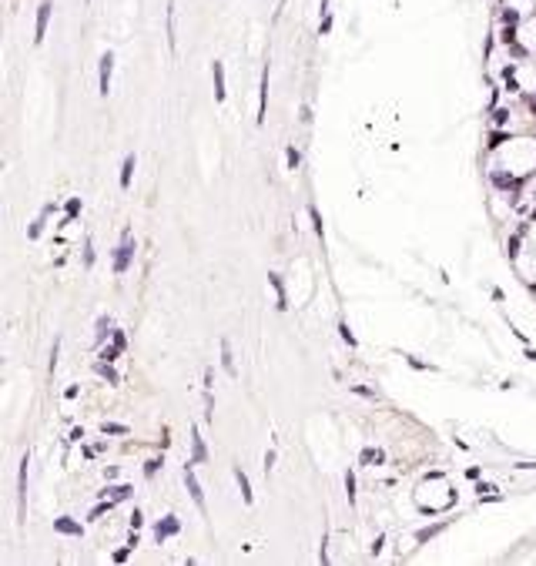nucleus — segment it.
Wrapping results in <instances>:
<instances>
[{
    "label": "nucleus",
    "instance_id": "a19ab883",
    "mask_svg": "<svg viewBox=\"0 0 536 566\" xmlns=\"http://www.w3.org/2000/svg\"><path fill=\"white\" fill-rule=\"evenodd\" d=\"M57 356H61V342L54 339V349H51V372L57 369Z\"/></svg>",
    "mask_w": 536,
    "mask_h": 566
},
{
    "label": "nucleus",
    "instance_id": "2eb2a0df",
    "mask_svg": "<svg viewBox=\"0 0 536 566\" xmlns=\"http://www.w3.org/2000/svg\"><path fill=\"white\" fill-rule=\"evenodd\" d=\"M268 285H272V289H275V302H278L275 309H278V312H285V309H288V295H285L282 278H278V275H275V272H272V275H268Z\"/></svg>",
    "mask_w": 536,
    "mask_h": 566
},
{
    "label": "nucleus",
    "instance_id": "72a5a7b5",
    "mask_svg": "<svg viewBox=\"0 0 536 566\" xmlns=\"http://www.w3.org/2000/svg\"><path fill=\"white\" fill-rule=\"evenodd\" d=\"M308 215H312V225H315V235L322 238V215H318L315 205H308Z\"/></svg>",
    "mask_w": 536,
    "mask_h": 566
},
{
    "label": "nucleus",
    "instance_id": "e433bc0d",
    "mask_svg": "<svg viewBox=\"0 0 536 566\" xmlns=\"http://www.w3.org/2000/svg\"><path fill=\"white\" fill-rule=\"evenodd\" d=\"M328 31H332V14H325V17L318 21V37H325Z\"/></svg>",
    "mask_w": 536,
    "mask_h": 566
},
{
    "label": "nucleus",
    "instance_id": "4468645a",
    "mask_svg": "<svg viewBox=\"0 0 536 566\" xmlns=\"http://www.w3.org/2000/svg\"><path fill=\"white\" fill-rule=\"evenodd\" d=\"M235 483H238V489H241V500H245V506H252L255 493H252V483H248V476L241 473V466H235Z\"/></svg>",
    "mask_w": 536,
    "mask_h": 566
},
{
    "label": "nucleus",
    "instance_id": "c756f323",
    "mask_svg": "<svg viewBox=\"0 0 536 566\" xmlns=\"http://www.w3.org/2000/svg\"><path fill=\"white\" fill-rule=\"evenodd\" d=\"M118 356H121V349H118V345H114V342H111L108 349H101V356H98V359H104V362H114V359H118Z\"/></svg>",
    "mask_w": 536,
    "mask_h": 566
},
{
    "label": "nucleus",
    "instance_id": "49530a36",
    "mask_svg": "<svg viewBox=\"0 0 536 566\" xmlns=\"http://www.w3.org/2000/svg\"><path fill=\"white\" fill-rule=\"evenodd\" d=\"M328 7H332V0H318V11H322V17H325V14H332Z\"/></svg>",
    "mask_w": 536,
    "mask_h": 566
},
{
    "label": "nucleus",
    "instance_id": "ddd939ff",
    "mask_svg": "<svg viewBox=\"0 0 536 566\" xmlns=\"http://www.w3.org/2000/svg\"><path fill=\"white\" fill-rule=\"evenodd\" d=\"M94 372H98V376L104 379V382H108V386H121V376H118V369L111 366V362H104V359H98V362H94Z\"/></svg>",
    "mask_w": 536,
    "mask_h": 566
},
{
    "label": "nucleus",
    "instance_id": "79ce46f5",
    "mask_svg": "<svg viewBox=\"0 0 536 566\" xmlns=\"http://www.w3.org/2000/svg\"><path fill=\"white\" fill-rule=\"evenodd\" d=\"M275 459H278V456H275V449H268V453H265V473H272Z\"/></svg>",
    "mask_w": 536,
    "mask_h": 566
},
{
    "label": "nucleus",
    "instance_id": "473e14b6",
    "mask_svg": "<svg viewBox=\"0 0 536 566\" xmlns=\"http://www.w3.org/2000/svg\"><path fill=\"white\" fill-rule=\"evenodd\" d=\"M492 124H496V128H506V124H510V111H506V108H500V111L492 114Z\"/></svg>",
    "mask_w": 536,
    "mask_h": 566
},
{
    "label": "nucleus",
    "instance_id": "f257e3e1",
    "mask_svg": "<svg viewBox=\"0 0 536 566\" xmlns=\"http://www.w3.org/2000/svg\"><path fill=\"white\" fill-rule=\"evenodd\" d=\"M134 248H138V242H134L131 228H124V232H121L118 248H114V272H118V275H124V272L131 268V262H134Z\"/></svg>",
    "mask_w": 536,
    "mask_h": 566
},
{
    "label": "nucleus",
    "instance_id": "39448f33",
    "mask_svg": "<svg viewBox=\"0 0 536 566\" xmlns=\"http://www.w3.org/2000/svg\"><path fill=\"white\" fill-rule=\"evenodd\" d=\"M178 533H181V520H178L175 513H168V516L158 520V526H154V540H158V543H168V540Z\"/></svg>",
    "mask_w": 536,
    "mask_h": 566
},
{
    "label": "nucleus",
    "instance_id": "c03bdc74",
    "mask_svg": "<svg viewBox=\"0 0 536 566\" xmlns=\"http://www.w3.org/2000/svg\"><path fill=\"white\" fill-rule=\"evenodd\" d=\"M104 479H108V483L111 479H118V466H104Z\"/></svg>",
    "mask_w": 536,
    "mask_h": 566
},
{
    "label": "nucleus",
    "instance_id": "58836bf2",
    "mask_svg": "<svg viewBox=\"0 0 536 566\" xmlns=\"http://www.w3.org/2000/svg\"><path fill=\"white\" fill-rule=\"evenodd\" d=\"M141 523H144V513H141V510H134V513H131V530H141Z\"/></svg>",
    "mask_w": 536,
    "mask_h": 566
},
{
    "label": "nucleus",
    "instance_id": "0eeeda50",
    "mask_svg": "<svg viewBox=\"0 0 536 566\" xmlns=\"http://www.w3.org/2000/svg\"><path fill=\"white\" fill-rule=\"evenodd\" d=\"M265 114H268V61H265L262 81H258V118H255V124H265Z\"/></svg>",
    "mask_w": 536,
    "mask_h": 566
},
{
    "label": "nucleus",
    "instance_id": "bb28decb",
    "mask_svg": "<svg viewBox=\"0 0 536 566\" xmlns=\"http://www.w3.org/2000/svg\"><path fill=\"white\" fill-rule=\"evenodd\" d=\"M345 496H349V506H352V503H355V473H352V469L345 473Z\"/></svg>",
    "mask_w": 536,
    "mask_h": 566
},
{
    "label": "nucleus",
    "instance_id": "7ed1b4c3",
    "mask_svg": "<svg viewBox=\"0 0 536 566\" xmlns=\"http://www.w3.org/2000/svg\"><path fill=\"white\" fill-rule=\"evenodd\" d=\"M185 489H188V496H191V503H195L201 513H208V506H205V489H201V483H198L195 476V463L188 459L185 463Z\"/></svg>",
    "mask_w": 536,
    "mask_h": 566
},
{
    "label": "nucleus",
    "instance_id": "423d86ee",
    "mask_svg": "<svg viewBox=\"0 0 536 566\" xmlns=\"http://www.w3.org/2000/svg\"><path fill=\"white\" fill-rule=\"evenodd\" d=\"M27 466H31V453H24L21 473H17V513H21V520H24V510H27Z\"/></svg>",
    "mask_w": 536,
    "mask_h": 566
},
{
    "label": "nucleus",
    "instance_id": "a211bd4d",
    "mask_svg": "<svg viewBox=\"0 0 536 566\" xmlns=\"http://www.w3.org/2000/svg\"><path fill=\"white\" fill-rule=\"evenodd\" d=\"M221 366H225V372H228L231 379L238 376V369H235V356H231V345H228V339H221Z\"/></svg>",
    "mask_w": 536,
    "mask_h": 566
},
{
    "label": "nucleus",
    "instance_id": "9b49d317",
    "mask_svg": "<svg viewBox=\"0 0 536 566\" xmlns=\"http://www.w3.org/2000/svg\"><path fill=\"white\" fill-rule=\"evenodd\" d=\"M175 4L178 0H168V11H164V21H168V47L171 54L178 51V31H175Z\"/></svg>",
    "mask_w": 536,
    "mask_h": 566
},
{
    "label": "nucleus",
    "instance_id": "6e6552de",
    "mask_svg": "<svg viewBox=\"0 0 536 566\" xmlns=\"http://www.w3.org/2000/svg\"><path fill=\"white\" fill-rule=\"evenodd\" d=\"M211 84H215V101H225L228 98V81H225V64H221V61H215V64H211Z\"/></svg>",
    "mask_w": 536,
    "mask_h": 566
},
{
    "label": "nucleus",
    "instance_id": "f704fd0d",
    "mask_svg": "<svg viewBox=\"0 0 536 566\" xmlns=\"http://www.w3.org/2000/svg\"><path fill=\"white\" fill-rule=\"evenodd\" d=\"M84 265H94V242L91 238H84Z\"/></svg>",
    "mask_w": 536,
    "mask_h": 566
},
{
    "label": "nucleus",
    "instance_id": "4be33fe9",
    "mask_svg": "<svg viewBox=\"0 0 536 566\" xmlns=\"http://www.w3.org/2000/svg\"><path fill=\"white\" fill-rule=\"evenodd\" d=\"M443 530H446V523H433V526H426V530H419V533H416V543H429V540L439 536Z\"/></svg>",
    "mask_w": 536,
    "mask_h": 566
},
{
    "label": "nucleus",
    "instance_id": "f03ea898",
    "mask_svg": "<svg viewBox=\"0 0 536 566\" xmlns=\"http://www.w3.org/2000/svg\"><path fill=\"white\" fill-rule=\"evenodd\" d=\"M111 78H114V51H104L98 61V94L101 98L111 94Z\"/></svg>",
    "mask_w": 536,
    "mask_h": 566
},
{
    "label": "nucleus",
    "instance_id": "20e7f679",
    "mask_svg": "<svg viewBox=\"0 0 536 566\" xmlns=\"http://www.w3.org/2000/svg\"><path fill=\"white\" fill-rule=\"evenodd\" d=\"M51 14H54V4H51V0H41V7H37V21H34V44H44Z\"/></svg>",
    "mask_w": 536,
    "mask_h": 566
},
{
    "label": "nucleus",
    "instance_id": "393cba45",
    "mask_svg": "<svg viewBox=\"0 0 536 566\" xmlns=\"http://www.w3.org/2000/svg\"><path fill=\"white\" fill-rule=\"evenodd\" d=\"M101 433H104V436H128L131 429H128V426H121V422H104V426H101Z\"/></svg>",
    "mask_w": 536,
    "mask_h": 566
},
{
    "label": "nucleus",
    "instance_id": "a878e982",
    "mask_svg": "<svg viewBox=\"0 0 536 566\" xmlns=\"http://www.w3.org/2000/svg\"><path fill=\"white\" fill-rule=\"evenodd\" d=\"M81 208H84V205H81V198H67V205H64L67 222H71V218H77V215H81Z\"/></svg>",
    "mask_w": 536,
    "mask_h": 566
},
{
    "label": "nucleus",
    "instance_id": "37998d69",
    "mask_svg": "<svg viewBox=\"0 0 536 566\" xmlns=\"http://www.w3.org/2000/svg\"><path fill=\"white\" fill-rule=\"evenodd\" d=\"M506 248H510V258H516V255H520V252H516V248H520V235H513V238H510V245H506Z\"/></svg>",
    "mask_w": 536,
    "mask_h": 566
},
{
    "label": "nucleus",
    "instance_id": "2f4dec72",
    "mask_svg": "<svg viewBox=\"0 0 536 566\" xmlns=\"http://www.w3.org/2000/svg\"><path fill=\"white\" fill-rule=\"evenodd\" d=\"M111 342H114L121 352H124V349H128V335L121 332V329H114V332H111Z\"/></svg>",
    "mask_w": 536,
    "mask_h": 566
},
{
    "label": "nucleus",
    "instance_id": "a18cd8bd",
    "mask_svg": "<svg viewBox=\"0 0 536 566\" xmlns=\"http://www.w3.org/2000/svg\"><path fill=\"white\" fill-rule=\"evenodd\" d=\"M71 443H84V429H71Z\"/></svg>",
    "mask_w": 536,
    "mask_h": 566
},
{
    "label": "nucleus",
    "instance_id": "4c0bfd02",
    "mask_svg": "<svg viewBox=\"0 0 536 566\" xmlns=\"http://www.w3.org/2000/svg\"><path fill=\"white\" fill-rule=\"evenodd\" d=\"M405 362H409L413 369H419V372H426V369H433L429 362H423V359H416V356H405Z\"/></svg>",
    "mask_w": 536,
    "mask_h": 566
},
{
    "label": "nucleus",
    "instance_id": "c9c22d12",
    "mask_svg": "<svg viewBox=\"0 0 536 566\" xmlns=\"http://www.w3.org/2000/svg\"><path fill=\"white\" fill-rule=\"evenodd\" d=\"M131 553H134V546L128 543V546H124V550H118V553L111 556V560H114V563H124V560H128V556H131Z\"/></svg>",
    "mask_w": 536,
    "mask_h": 566
},
{
    "label": "nucleus",
    "instance_id": "f8f14e48",
    "mask_svg": "<svg viewBox=\"0 0 536 566\" xmlns=\"http://www.w3.org/2000/svg\"><path fill=\"white\" fill-rule=\"evenodd\" d=\"M114 332V319L111 315H98V322H94V345H104V339Z\"/></svg>",
    "mask_w": 536,
    "mask_h": 566
},
{
    "label": "nucleus",
    "instance_id": "412c9836",
    "mask_svg": "<svg viewBox=\"0 0 536 566\" xmlns=\"http://www.w3.org/2000/svg\"><path fill=\"white\" fill-rule=\"evenodd\" d=\"M359 459H362V466H383L385 453H383V449H362Z\"/></svg>",
    "mask_w": 536,
    "mask_h": 566
},
{
    "label": "nucleus",
    "instance_id": "dca6fc26",
    "mask_svg": "<svg viewBox=\"0 0 536 566\" xmlns=\"http://www.w3.org/2000/svg\"><path fill=\"white\" fill-rule=\"evenodd\" d=\"M134 168H138V158H134V155H128V158H124V165H121V188H124V191L131 188Z\"/></svg>",
    "mask_w": 536,
    "mask_h": 566
},
{
    "label": "nucleus",
    "instance_id": "b1692460",
    "mask_svg": "<svg viewBox=\"0 0 536 566\" xmlns=\"http://www.w3.org/2000/svg\"><path fill=\"white\" fill-rule=\"evenodd\" d=\"M47 215H51V211H41V218L27 228V238H31V242H34V238H41V232H44V225H47Z\"/></svg>",
    "mask_w": 536,
    "mask_h": 566
},
{
    "label": "nucleus",
    "instance_id": "cd10ccee",
    "mask_svg": "<svg viewBox=\"0 0 536 566\" xmlns=\"http://www.w3.org/2000/svg\"><path fill=\"white\" fill-rule=\"evenodd\" d=\"M111 510H114V500H108V503H98V506L91 510V520H101V516H104V513H111Z\"/></svg>",
    "mask_w": 536,
    "mask_h": 566
},
{
    "label": "nucleus",
    "instance_id": "5701e85b",
    "mask_svg": "<svg viewBox=\"0 0 536 566\" xmlns=\"http://www.w3.org/2000/svg\"><path fill=\"white\" fill-rule=\"evenodd\" d=\"M285 161H288V171H298V165H302V155H298L295 145L285 148Z\"/></svg>",
    "mask_w": 536,
    "mask_h": 566
},
{
    "label": "nucleus",
    "instance_id": "de8ad7c7",
    "mask_svg": "<svg viewBox=\"0 0 536 566\" xmlns=\"http://www.w3.org/2000/svg\"><path fill=\"white\" fill-rule=\"evenodd\" d=\"M526 359H530V362H536V349H526Z\"/></svg>",
    "mask_w": 536,
    "mask_h": 566
},
{
    "label": "nucleus",
    "instance_id": "c85d7f7f",
    "mask_svg": "<svg viewBox=\"0 0 536 566\" xmlns=\"http://www.w3.org/2000/svg\"><path fill=\"white\" fill-rule=\"evenodd\" d=\"M339 335H342V342L349 345V349H355V345H359V342H355V335H352V329H349V325H345V322L339 325Z\"/></svg>",
    "mask_w": 536,
    "mask_h": 566
},
{
    "label": "nucleus",
    "instance_id": "aec40b11",
    "mask_svg": "<svg viewBox=\"0 0 536 566\" xmlns=\"http://www.w3.org/2000/svg\"><path fill=\"white\" fill-rule=\"evenodd\" d=\"M500 24H503V27H520V24H523V14L516 11V7H503V11H500Z\"/></svg>",
    "mask_w": 536,
    "mask_h": 566
},
{
    "label": "nucleus",
    "instance_id": "6ab92c4d",
    "mask_svg": "<svg viewBox=\"0 0 536 566\" xmlns=\"http://www.w3.org/2000/svg\"><path fill=\"white\" fill-rule=\"evenodd\" d=\"M104 496H111L114 503L131 500V496H134V486H128V483H121V486H108V489H104Z\"/></svg>",
    "mask_w": 536,
    "mask_h": 566
},
{
    "label": "nucleus",
    "instance_id": "7c9ffc66",
    "mask_svg": "<svg viewBox=\"0 0 536 566\" xmlns=\"http://www.w3.org/2000/svg\"><path fill=\"white\" fill-rule=\"evenodd\" d=\"M161 466H164V459H148V463H144V476L151 479V476H154V473H158V469H161Z\"/></svg>",
    "mask_w": 536,
    "mask_h": 566
},
{
    "label": "nucleus",
    "instance_id": "ea45409f",
    "mask_svg": "<svg viewBox=\"0 0 536 566\" xmlns=\"http://www.w3.org/2000/svg\"><path fill=\"white\" fill-rule=\"evenodd\" d=\"M352 392H355V396H365V399H375V392L365 386H352Z\"/></svg>",
    "mask_w": 536,
    "mask_h": 566
},
{
    "label": "nucleus",
    "instance_id": "1a4fd4ad",
    "mask_svg": "<svg viewBox=\"0 0 536 566\" xmlns=\"http://www.w3.org/2000/svg\"><path fill=\"white\" fill-rule=\"evenodd\" d=\"M191 463L201 466V463H208V449H205V439H201V429L191 426Z\"/></svg>",
    "mask_w": 536,
    "mask_h": 566
},
{
    "label": "nucleus",
    "instance_id": "f3484780",
    "mask_svg": "<svg viewBox=\"0 0 536 566\" xmlns=\"http://www.w3.org/2000/svg\"><path fill=\"white\" fill-rule=\"evenodd\" d=\"M476 493H480V503H500V500H503V493L492 486V483H480Z\"/></svg>",
    "mask_w": 536,
    "mask_h": 566
},
{
    "label": "nucleus",
    "instance_id": "9d476101",
    "mask_svg": "<svg viewBox=\"0 0 536 566\" xmlns=\"http://www.w3.org/2000/svg\"><path fill=\"white\" fill-rule=\"evenodd\" d=\"M54 533L77 536V540H81V536H84V526H81L77 520H71V516H57V520H54Z\"/></svg>",
    "mask_w": 536,
    "mask_h": 566
}]
</instances>
